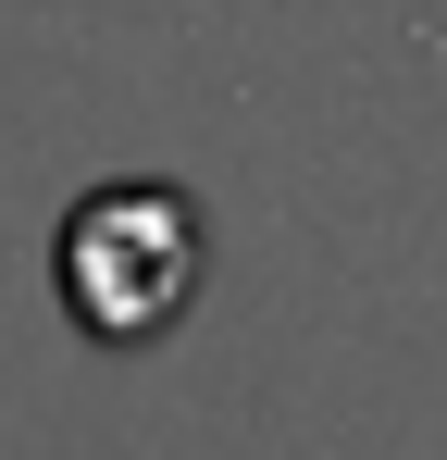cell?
I'll list each match as a JSON object with an SVG mask.
<instances>
[{"instance_id":"1","label":"cell","mask_w":447,"mask_h":460,"mask_svg":"<svg viewBox=\"0 0 447 460\" xmlns=\"http://www.w3.org/2000/svg\"><path fill=\"white\" fill-rule=\"evenodd\" d=\"M50 287L63 311L100 336V349H149V336H174L199 287H212V225H199V199L174 187V174H112V187H87L50 236Z\"/></svg>"}]
</instances>
